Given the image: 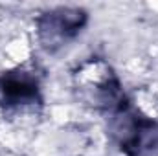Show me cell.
<instances>
[{
    "mask_svg": "<svg viewBox=\"0 0 158 156\" xmlns=\"http://www.w3.org/2000/svg\"><path fill=\"white\" fill-rule=\"evenodd\" d=\"M105 116L123 156H158V119L145 116L129 97Z\"/></svg>",
    "mask_w": 158,
    "mask_h": 156,
    "instance_id": "obj_1",
    "label": "cell"
},
{
    "mask_svg": "<svg viewBox=\"0 0 158 156\" xmlns=\"http://www.w3.org/2000/svg\"><path fill=\"white\" fill-rule=\"evenodd\" d=\"M88 11L77 6H59L42 11L35 18V33L39 44L55 53L81 35L88 24Z\"/></svg>",
    "mask_w": 158,
    "mask_h": 156,
    "instance_id": "obj_2",
    "label": "cell"
},
{
    "mask_svg": "<svg viewBox=\"0 0 158 156\" xmlns=\"http://www.w3.org/2000/svg\"><path fill=\"white\" fill-rule=\"evenodd\" d=\"M39 105H42V90L33 72L19 68L0 74V109L15 110Z\"/></svg>",
    "mask_w": 158,
    "mask_h": 156,
    "instance_id": "obj_3",
    "label": "cell"
}]
</instances>
